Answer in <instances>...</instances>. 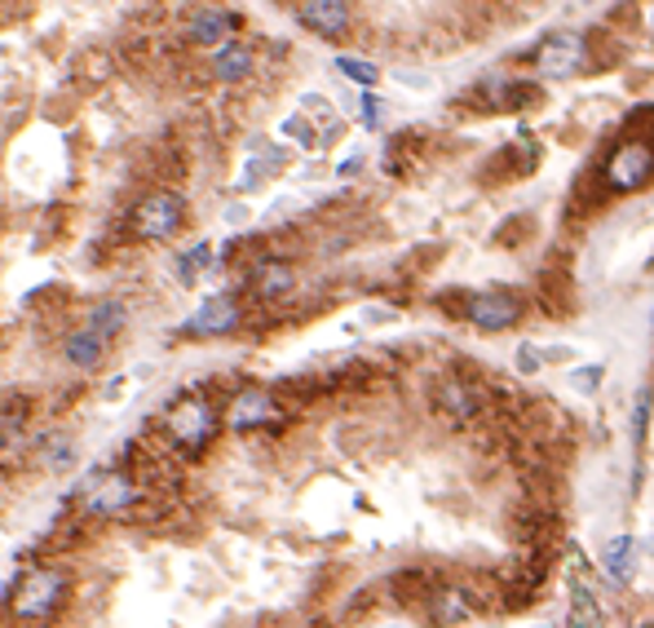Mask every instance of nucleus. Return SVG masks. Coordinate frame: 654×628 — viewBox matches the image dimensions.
<instances>
[{"mask_svg":"<svg viewBox=\"0 0 654 628\" xmlns=\"http://www.w3.org/2000/svg\"><path fill=\"white\" fill-rule=\"evenodd\" d=\"M67 593H72L67 571H58V566H36V571L10 580V610H14V619H23V624H41V619H54V615L63 610Z\"/></svg>","mask_w":654,"mask_h":628,"instance_id":"nucleus-1","label":"nucleus"},{"mask_svg":"<svg viewBox=\"0 0 654 628\" xmlns=\"http://www.w3.org/2000/svg\"><path fill=\"white\" fill-rule=\"evenodd\" d=\"M243 328V305L235 292H212L199 301V310L190 314L186 324L173 328L177 342H226Z\"/></svg>","mask_w":654,"mask_h":628,"instance_id":"nucleus-2","label":"nucleus"},{"mask_svg":"<svg viewBox=\"0 0 654 628\" xmlns=\"http://www.w3.org/2000/svg\"><path fill=\"white\" fill-rule=\"evenodd\" d=\"M460 314L478 333H509L522 324L526 301L509 288H482V292H460Z\"/></svg>","mask_w":654,"mask_h":628,"instance_id":"nucleus-3","label":"nucleus"},{"mask_svg":"<svg viewBox=\"0 0 654 628\" xmlns=\"http://www.w3.org/2000/svg\"><path fill=\"white\" fill-rule=\"evenodd\" d=\"M164 425H168V438H173V443H182V447L199 452V447H208V443H212V434H217V408H212L208 399L190 394V399H182V403H173V408H168Z\"/></svg>","mask_w":654,"mask_h":628,"instance_id":"nucleus-4","label":"nucleus"},{"mask_svg":"<svg viewBox=\"0 0 654 628\" xmlns=\"http://www.w3.org/2000/svg\"><path fill=\"white\" fill-rule=\"evenodd\" d=\"M80 496H85V513H94V518H111V513H124L129 505H138V483H133V474H107V469H94L89 478H85V487H80Z\"/></svg>","mask_w":654,"mask_h":628,"instance_id":"nucleus-5","label":"nucleus"},{"mask_svg":"<svg viewBox=\"0 0 654 628\" xmlns=\"http://www.w3.org/2000/svg\"><path fill=\"white\" fill-rule=\"evenodd\" d=\"M186 221V199L177 191H155L133 208V235L138 239H168Z\"/></svg>","mask_w":654,"mask_h":628,"instance_id":"nucleus-6","label":"nucleus"},{"mask_svg":"<svg viewBox=\"0 0 654 628\" xmlns=\"http://www.w3.org/2000/svg\"><path fill=\"white\" fill-rule=\"evenodd\" d=\"M535 67H539V76H548V80H566V76L588 72V67H592L588 41H584L579 32H557V36H548V41L535 50Z\"/></svg>","mask_w":654,"mask_h":628,"instance_id":"nucleus-7","label":"nucleus"},{"mask_svg":"<svg viewBox=\"0 0 654 628\" xmlns=\"http://www.w3.org/2000/svg\"><path fill=\"white\" fill-rule=\"evenodd\" d=\"M606 191L610 195H632L650 182V147L645 142H623L610 160H606V173H601Z\"/></svg>","mask_w":654,"mask_h":628,"instance_id":"nucleus-8","label":"nucleus"},{"mask_svg":"<svg viewBox=\"0 0 654 628\" xmlns=\"http://www.w3.org/2000/svg\"><path fill=\"white\" fill-rule=\"evenodd\" d=\"M292 19L305 28V32H318L327 41H337L355 28V6L346 0H305V6H292Z\"/></svg>","mask_w":654,"mask_h":628,"instance_id":"nucleus-9","label":"nucleus"},{"mask_svg":"<svg viewBox=\"0 0 654 628\" xmlns=\"http://www.w3.org/2000/svg\"><path fill=\"white\" fill-rule=\"evenodd\" d=\"M226 416H230V425H235L239 434H248V430H261V425H270V421L279 416V403H274V394H270V390H261V386H248V390H239V394L230 399Z\"/></svg>","mask_w":654,"mask_h":628,"instance_id":"nucleus-10","label":"nucleus"},{"mask_svg":"<svg viewBox=\"0 0 654 628\" xmlns=\"http://www.w3.org/2000/svg\"><path fill=\"white\" fill-rule=\"evenodd\" d=\"M292 288H296V270L283 257H261L252 266V274H248V292L257 301H283Z\"/></svg>","mask_w":654,"mask_h":628,"instance_id":"nucleus-11","label":"nucleus"},{"mask_svg":"<svg viewBox=\"0 0 654 628\" xmlns=\"http://www.w3.org/2000/svg\"><path fill=\"white\" fill-rule=\"evenodd\" d=\"M235 28H239V14H230V10H199V14L186 19V36H190V45H199V50L226 45V36H230Z\"/></svg>","mask_w":654,"mask_h":628,"instance_id":"nucleus-12","label":"nucleus"},{"mask_svg":"<svg viewBox=\"0 0 654 628\" xmlns=\"http://www.w3.org/2000/svg\"><path fill=\"white\" fill-rule=\"evenodd\" d=\"M434 408H443V412L456 416V421H469V416H478V408H482V390H478L473 381H465V377H447V381H438V390H434Z\"/></svg>","mask_w":654,"mask_h":628,"instance_id":"nucleus-13","label":"nucleus"},{"mask_svg":"<svg viewBox=\"0 0 654 628\" xmlns=\"http://www.w3.org/2000/svg\"><path fill=\"white\" fill-rule=\"evenodd\" d=\"M208 72H212V80H221V85H243V80L252 76V50H248L243 41H226V45L212 50Z\"/></svg>","mask_w":654,"mask_h":628,"instance_id":"nucleus-14","label":"nucleus"},{"mask_svg":"<svg viewBox=\"0 0 654 628\" xmlns=\"http://www.w3.org/2000/svg\"><path fill=\"white\" fill-rule=\"evenodd\" d=\"M636 549H641L636 535H614V540L601 544V566H606V575H610L614 584H628V580L636 575V562H641Z\"/></svg>","mask_w":654,"mask_h":628,"instance_id":"nucleus-15","label":"nucleus"},{"mask_svg":"<svg viewBox=\"0 0 654 628\" xmlns=\"http://www.w3.org/2000/svg\"><path fill=\"white\" fill-rule=\"evenodd\" d=\"M63 355H67V364H72V368L89 372V368H98V364L107 359V342H102V337H94L89 328H76V333H67Z\"/></svg>","mask_w":654,"mask_h":628,"instance_id":"nucleus-16","label":"nucleus"},{"mask_svg":"<svg viewBox=\"0 0 654 628\" xmlns=\"http://www.w3.org/2000/svg\"><path fill=\"white\" fill-rule=\"evenodd\" d=\"M124 324H129V310H124V301H116V296H107V301H98V305L89 310V333L102 337V342L120 337Z\"/></svg>","mask_w":654,"mask_h":628,"instance_id":"nucleus-17","label":"nucleus"},{"mask_svg":"<svg viewBox=\"0 0 654 628\" xmlns=\"http://www.w3.org/2000/svg\"><path fill=\"white\" fill-rule=\"evenodd\" d=\"M212 257H217V252H212V243H208V239H199V243L182 248V252H177V261H173V274H177V283H182V288H195V279H199V274L212 266Z\"/></svg>","mask_w":654,"mask_h":628,"instance_id":"nucleus-18","label":"nucleus"},{"mask_svg":"<svg viewBox=\"0 0 654 628\" xmlns=\"http://www.w3.org/2000/svg\"><path fill=\"white\" fill-rule=\"evenodd\" d=\"M429 619H434V624H465V619H469V602H465V593H460L456 584L438 588V593L429 597Z\"/></svg>","mask_w":654,"mask_h":628,"instance_id":"nucleus-19","label":"nucleus"},{"mask_svg":"<svg viewBox=\"0 0 654 628\" xmlns=\"http://www.w3.org/2000/svg\"><path fill=\"white\" fill-rule=\"evenodd\" d=\"M337 72L350 76L359 89H372V85L381 80V67H377V63H368V58H350V54H337Z\"/></svg>","mask_w":654,"mask_h":628,"instance_id":"nucleus-20","label":"nucleus"},{"mask_svg":"<svg viewBox=\"0 0 654 628\" xmlns=\"http://www.w3.org/2000/svg\"><path fill=\"white\" fill-rule=\"evenodd\" d=\"M41 461H45V469L67 474V469L80 461V452H76V443H72V438H50V443H45V452H41Z\"/></svg>","mask_w":654,"mask_h":628,"instance_id":"nucleus-21","label":"nucleus"},{"mask_svg":"<svg viewBox=\"0 0 654 628\" xmlns=\"http://www.w3.org/2000/svg\"><path fill=\"white\" fill-rule=\"evenodd\" d=\"M645 438H650V381H641L632 399V443L645 447Z\"/></svg>","mask_w":654,"mask_h":628,"instance_id":"nucleus-22","label":"nucleus"},{"mask_svg":"<svg viewBox=\"0 0 654 628\" xmlns=\"http://www.w3.org/2000/svg\"><path fill=\"white\" fill-rule=\"evenodd\" d=\"M566 381H570V390H579V394H597L601 381H606V368H601V364H584V368L566 372Z\"/></svg>","mask_w":654,"mask_h":628,"instance_id":"nucleus-23","label":"nucleus"},{"mask_svg":"<svg viewBox=\"0 0 654 628\" xmlns=\"http://www.w3.org/2000/svg\"><path fill=\"white\" fill-rule=\"evenodd\" d=\"M513 368H517L522 377H535V372H544V359H539V350H531V346H517V355H513Z\"/></svg>","mask_w":654,"mask_h":628,"instance_id":"nucleus-24","label":"nucleus"},{"mask_svg":"<svg viewBox=\"0 0 654 628\" xmlns=\"http://www.w3.org/2000/svg\"><path fill=\"white\" fill-rule=\"evenodd\" d=\"M381 116H385V107L372 94H363V129H381Z\"/></svg>","mask_w":654,"mask_h":628,"instance_id":"nucleus-25","label":"nucleus"},{"mask_svg":"<svg viewBox=\"0 0 654 628\" xmlns=\"http://www.w3.org/2000/svg\"><path fill=\"white\" fill-rule=\"evenodd\" d=\"M283 133H292V138H296L301 147H314V142H318V138H314V133L305 129V120H301V116H292V120L283 124Z\"/></svg>","mask_w":654,"mask_h":628,"instance_id":"nucleus-26","label":"nucleus"},{"mask_svg":"<svg viewBox=\"0 0 654 628\" xmlns=\"http://www.w3.org/2000/svg\"><path fill=\"white\" fill-rule=\"evenodd\" d=\"M394 80H399V85H407V89H429V85H434V80H429V76H421V72H394Z\"/></svg>","mask_w":654,"mask_h":628,"instance_id":"nucleus-27","label":"nucleus"},{"mask_svg":"<svg viewBox=\"0 0 654 628\" xmlns=\"http://www.w3.org/2000/svg\"><path fill=\"white\" fill-rule=\"evenodd\" d=\"M363 160H368V155H363V151H355V155H346V164H341L337 173H341V177H355V173L363 169Z\"/></svg>","mask_w":654,"mask_h":628,"instance_id":"nucleus-28","label":"nucleus"},{"mask_svg":"<svg viewBox=\"0 0 654 628\" xmlns=\"http://www.w3.org/2000/svg\"><path fill=\"white\" fill-rule=\"evenodd\" d=\"M248 221V204H230L226 208V226H243Z\"/></svg>","mask_w":654,"mask_h":628,"instance_id":"nucleus-29","label":"nucleus"}]
</instances>
